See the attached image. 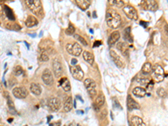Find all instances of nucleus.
<instances>
[{
	"instance_id": "1",
	"label": "nucleus",
	"mask_w": 168,
	"mask_h": 126,
	"mask_svg": "<svg viewBox=\"0 0 168 126\" xmlns=\"http://www.w3.org/2000/svg\"><path fill=\"white\" fill-rule=\"evenodd\" d=\"M106 22L110 28L117 29L121 23V17L115 10L109 9L106 14Z\"/></svg>"
},
{
	"instance_id": "2",
	"label": "nucleus",
	"mask_w": 168,
	"mask_h": 126,
	"mask_svg": "<svg viewBox=\"0 0 168 126\" xmlns=\"http://www.w3.org/2000/svg\"><path fill=\"white\" fill-rule=\"evenodd\" d=\"M26 5L32 11V13L38 15L40 17H43V9L41 2L39 0H25Z\"/></svg>"
},
{
	"instance_id": "3",
	"label": "nucleus",
	"mask_w": 168,
	"mask_h": 126,
	"mask_svg": "<svg viewBox=\"0 0 168 126\" xmlns=\"http://www.w3.org/2000/svg\"><path fill=\"white\" fill-rule=\"evenodd\" d=\"M84 85L87 88V91L88 94L90 95L92 98H93L97 94V85L96 82L91 78H87L84 81Z\"/></svg>"
},
{
	"instance_id": "4",
	"label": "nucleus",
	"mask_w": 168,
	"mask_h": 126,
	"mask_svg": "<svg viewBox=\"0 0 168 126\" xmlns=\"http://www.w3.org/2000/svg\"><path fill=\"white\" fill-rule=\"evenodd\" d=\"M66 51L69 54L72 55L74 56H78L82 54L83 49L82 46L78 43H73V44H67L66 45Z\"/></svg>"
},
{
	"instance_id": "5",
	"label": "nucleus",
	"mask_w": 168,
	"mask_h": 126,
	"mask_svg": "<svg viewBox=\"0 0 168 126\" xmlns=\"http://www.w3.org/2000/svg\"><path fill=\"white\" fill-rule=\"evenodd\" d=\"M164 70L160 65H155L152 67V77L155 82H160L164 79Z\"/></svg>"
},
{
	"instance_id": "6",
	"label": "nucleus",
	"mask_w": 168,
	"mask_h": 126,
	"mask_svg": "<svg viewBox=\"0 0 168 126\" xmlns=\"http://www.w3.org/2000/svg\"><path fill=\"white\" fill-rule=\"evenodd\" d=\"M123 10H124V12L126 14V16L128 17L129 19H130V20H138L137 11L131 5L124 6V8H123Z\"/></svg>"
},
{
	"instance_id": "7",
	"label": "nucleus",
	"mask_w": 168,
	"mask_h": 126,
	"mask_svg": "<svg viewBox=\"0 0 168 126\" xmlns=\"http://www.w3.org/2000/svg\"><path fill=\"white\" fill-rule=\"evenodd\" d=\"M71 73L72 77L78 81H83L84 77V71L82 70V68L79 66H72L70 68Z\"/></svg>"
},
{
	"instance_id": "8",
	"label": "nucleus",
	"mask_w": 168,
	"mask_h": 126,
	"mask_svg": "<svg viewBox=\"0 0 168 126\" xmlns=\"http://www.w3.org/2000/svg\"><path fill=\"white\" fill-rule=\"evenodd\" d=\"M52 67H53L54 74L57 77H60L63 75V67L61 62H60V60L55 58L53 60L52 62Z\"/></svg>"
},
{
	"instance_id": "9",
	"label": "nucleus",
	"mask_w": 168,
	"mask_h": 126,
	"mask_svg": "<svg viewBox=\"0 0 168 126\" xmlns=\"http://www.w3.org/2000/svg\"><path fill=\"white\" fill-rule=\"evenodd\" d=\"M13 95L17 98L23 99L28 96V91L24 87H16L13 89Z\"/></svg>"
},
{
	"instance_id": "10",
	"label": "nucleus",
	"mask_w": 168,
	"mask_h": 126,
	"mask_svg": "<svg viewBox=\"0 0 168 126\" xmlns=\"http://www.w3.org/2000/svg\"><path fill=\"white\" fill-rule=\"evenodd\" d=\"M110 56L113 62L115 63L117 67H119V68H124L125 66V63L124 62V60L121 58L120 56H119L116 52H115L114 50H111L110 51Z\"/></svg>"
},
{
	"instance_id": "11",
	"label": "nucleus",
	"mask_w": 168,
	"mask_h": 126,
	"mask_svg": "<svg viewBox=\"0 0 168 126\" xmlns=\"http://www.w3.org/2000/svg\"><path fill=\"white\" fill-rule=\"evenodd\" d=\"M48 107L53 112H57L61 108V100L58 98H51L48 101Z\"/></svg>"
},
{
	"instance_id": "12",
	"label": "nucleus",
	"mask_w": 168,
	"mask_h": 126,
	"mask_svg": "<svg viewBox=\"0 0 168 126\" xmlns=\"http://www.w3.org/2000/svg\"><path fill=\"white\" fill-rule=\"evenodd\" d=\"M42 81L44 82L45 84H46V85H51V84H53V82H54L53 75H52L51 70L48 69V68L45 69L43 71Z\"/></svg>"
},
{
	"instance_id": "13",
	"label": "nucleus",
	"mask_w": 168,
	"mask_h": 126,
	"mask_svg": "<svg viewBox=\"0 0 168 126\" xmlns=\"http://www.w3.org/2000/svg\"><path fill=\"white\" fill-rule=\"evenodd\" d=\"M144 9L151 10V11H155L158 9V3L155 0H147V1H143L141 3Z\"/></svg>"
},
{
	"instance_id": "14",
	"label": "nucleus",
	"mask_w": 168,
	"mask_h": 126,
	"mask_svg": "<svg viewBox=\"0 0 168 126\" xmlns=\"http://www.w3.org/2000/svg\"><path fill=\"white\" fill-rule=\"evenodd\" d=\"M3 94H4V97L7 100V103H8V106H9V111L12 113H15V107H14V104L12 100V98H10V95L8 92H3Z\"/></svg>"
},
{
	"instance_id": "15",
	"label": "nucleus",
	"mask_w": 168,
	"mask_h": 126,
	"mask_svg": "<svg viewBox=\"0 0 168 126\" xmlns=\"http://www.w3.org/2000/svg\"><path fill=\"white\" fill-rule=\"evenodd\" d=\"M127 107H128L129 110H134V109H140V105L137 104L133 98H131L130 95H129L128 98H127Z\"/></svg>"
},
{
	"instance_id": "16",
	"label": "nucleus",
	"mask_w": 168,
	"mask_h": 126,
	"mask_svg": "<svg viewBox=\"0 0 168 126\" xmlns=\"http://www.w3.org/2000/svg\"><path fill=\"white\" fill-rule=\"evenodd\" d=\"M117 48L120 51V52L125 56L129 55V45L125 42H119L117 45Z\"/></svg>"
},
{
	"instance_id": "17",
	"label": "nucleus",
	"mask_w": 168,
	"mask_h": 126,
	"mask_svg": "<svg viewBox=\"0 0 168 126\" xmlns=\"http://www.w3.org/2000/svg\"><path fill=\"white\" fill-rule=\"evenodd\" d=\"M120 38V34H119V31H114L113 33L111 34L109 38V45H114L115 43H117L118 40Z\"/></svg>"
},
{
	"instance_id": "18",
	"label": "nucleus",
	"mask_w": 168,
	"mask_h": 126,
	"mask_svg": "<svg viewBox=\"0 0 168 126\" xmlns=\"http://www.w3.org/2000/svg\"><path fill=\"white\" fill-rule=\"evenodd\" d=\"M59 84L61 86V87L65 92H69L71 90V84H70L69 80L66 77H62L60 80Z\"/></svg>"
},
{
	"instance_id": "19",
	"label": "nucleus",
	"mask_w": 168,
	"mask_h": 126,
	"mask_svg": "<svg viewBox=\"0 0 168 126\" xmlns=\"http://www.w3.org/2000/svg\"><path fill=\"white\" fill-rule=\"evenodd\" d=\"M133 94L138 98H143L146 94V91L141 87H136L133 89Z\"/></svg>"
},
{
	"instance_id": "20",
	"label": "nucleus",
	"mask_w": 168,
	"mask_h": 126,
	"mask_svg": "<svg viewBox=\"0 0 168 126\" xmlns=\"http://www.w3.org/2000/svg\"><path fill=\"white\" fill-rule=\"evenodd\" d=\"M76 3L82 10H86L91 5V1H89V0H76Z\"/></svg>"
},
{
	"instance_id": "21",
	"label": "nucleus",
	"mask_w": 168,
	"mask_h": 126,
	"mask_svg": "<svg viewBox=\"0 0 168 126\" xmlns=\"http://www.w3.org/2000/svg\"><path fill=\"white\" fill-rule=\"evenodd\" d=\"M25 25L27 27H33V26H35L38 25V20H36L35 17H34L33 15H29L28 16V18L26 19L25 21Z\"/></svg>"
},
{
	"instance_id": "22",
	"label": "nucleus",
	"mask_w": 168,
	"mask_h": 126,
	"mask_svg": "<svg viewBox=\"0 0 168 126\" xmlns=\"http://www.w3.org/2000/svg\"><path fill=\"white\" fill-rule=\"evenodd\" d=\"M104 103H105V98L103 94H100L98 96V98H96V101H95V104H94V107H95V109H98L102 107Z\"/></svg>"
},
{
	"instance_id": "23",
	"label": "nucleus",
	"mask_w": 168,
	"mask_h": 126,
	"mask_svg": "<svg viewBox=\"0 0 168 126\" xmlns=\"http://www.w3.org/2000/svg\"><path fill=\"white\" fill-rule=\"evenodd\" d=\"M72 109V99L71 97L66 98V101L64 103V106H63V110L66 113L70 112Z\"/></svg>"
},
{
	"instance_id": "24",
	"label": "nucleus",
	"mask_w": 168,
	"mask_h": 126,
	"mask_svg": "<svg viewBox=\"0 0 168 126\" xmlns=\"http://www.w3.org/2000/svg\"><path fill=\"white\" fill-rule=\"evenodd\" d=\"M30 92L33 93L36 95V96H39L41 93V87L37 83H31L30 85Z\"/></svg>"
},
{
	"instance_id": "25",
	"label": "nucleus",
	"mask_w": 168,
	"mask_h": 126,
	"mask_svg": "<svg viewBox=\"0 0 168 126\" xmlns=\"http://www.w3.org/2000/svg\"><path fill=\"white\" fill-rule=\"evenodd\" d=\"M83 59L89 64H92L94 62V56L92 54V53L88 52V51H83Z\"/></svg>"
},
{
	"instance_id": "26",
	"label": "nucleus",
	"mask_w": 168,
	"mask_h": 126,
	"mask_svg": "<svg viewBox=\"0 0 168 126\" xmlns=\"http://www.w3.org/2000/svg\"><path fill=\"white\" fill-rule=\"evenodd\" d=\"M131 122L134 126H146L143 119L138 116H134L131 119Z\"/></svg>"
},
{
	"instance_id": "27",
	"label": "nucleus",
	"mask_w": 168,
	"mask_h": 126,
	"mask_svg": "<svg viewBox=\"0 0 168 126\" xmlns=\"http://www.w3.org/2000/svg\"><path fill=\"white\" fill-rule=\"evenodd\" d=\"M3 11H4L6 16L8 17L10 20H14V15L12 9H11L10 8H9L7 5H4L3 6Z\"/></svg>"
},
{
	"instance_id": "28",
	"label": "nucleus",
	"mask_w": 168,
	"mask_h": 126,
	"mask_svg": "<svg viewBox=\"0 0 168 126\" xmlns=\"http://www.w3.org/2000/svg\"><path fill=\"white\" fill-rule=\"evenodd\" d=\"M39 60L40 62H48L49 61V56H48V53L42 50H40V54H39Z\"/></svg>"
},
{
	"instance_id": "29",
	"label": "nucleus",
	"mask_w": 168,
	"mask_h": 126,
	"mask_svg": "<svg viewBox=\"0 0 168 126\" xmlns=\"http://www.w3.org/2000/svg\"><path fill=\"white\" fill-rule=\"evenodd\" d=\"M141 71H142V72H143V73H145V74H148V73H150V72H151L152 71V66H151V64L150 62H145L143 65Z\"/></svg>"
},
{
	"instance_id": "30",
	"label": "nucleus",
	"mask_w": 168,
	"mask_h": 126,
	"mask_svg": "<svg viewBox=\"0 0 168 126\" xmlns=\"http://www.w3.org/2000/svg\"><path fill=\"white\" fill-rule=\"evenodd\" d=\"M124 39L126 41L132 42V37H131V31H130V27H127L124 31Z\"/></svg>"
},
{
	"instance_id": "31",
	"label": "nucleus",
	"mask_w": 168,
	"mask_h": 126,
	"mask_svg": "<svg viewBox=\"0 0 168 126\" xmlns=\"http://www.w3.org/2000/svg\"><path fill=\"white\" fill-rule=\"evenodd\" d=\"M109 3L111 5H114L118 8L124 7V5H125V3L121 1V0H111V1H109Z\"/></svg>"
},
{
	"instance_id": "32",
	"label": "nucleus",
	"mask_w": 168,
	"mask_h": 126,
	"mask_svg": "<svg viewBox=\"0 0 168 126\" xmlns=\"http://www.w3.org/2000/svg\"><path fill=\"white\" fill-rule=\"evenodd\" d=\"M7 28L9 29H14V30H20L21 29V27L18 25L15 24V23H9L7 25Z\"/></svg>"
},
{
	"instance_id": "33",
	"label": "nucleus",
	"mask_w": 168,
	"mask_h": 126,
	"mask_svg": "<svg viewBox=\"0 0 168 126\" xmlns=\"http://www.w3.org/2000/svg\"><path fill=\"white\" fill-rule=\"evenodd\" d=\"M74 33H75V28H74V26L72 24H70L68 28L66 29V34L67 35H72Z\"/></svg>"
},
{
	"instance_id": "34",
	"label": "nucleus",
	"mask_w": 168,
	"mask_h": 126,
	"mask_svg": "<svg viewBox=\"0 0 168 126\" xmlns=\"http://www.w3.org/2000/svg\"><path fill=\"white\" fill-rule=\"evenodd\" d=\"M151 82L150 79H148L146 77H142V78H139L138 79V82H139L141 86H147V84Z\"/></svg>"
},
{
	"instance_id": "35",
	"label": "nucleus",
	"mask_w": 168,
	"mask_h": 126,
	"mask_svg": "<svg viewBox=\"0 0 168 126\" xmlns=\"http://www.w3.org/2000/svg\"><path fill=\"white\" fill-rule=\"evenodd\" d=\"M23 73V68L20 66H16L14 68V74L15 76H20Z\"/></svg>"
},
{
	"instance_id": "36",
	"label": "nucleus",
	"mask_w": 168,
	"mask_h": 126,
	"mask_svg": "<svg viewBox=\"0 0 168 126\" xmlns=\"http://www.w3.org/2000/svg\"><path fill=\"white\" fill-rule=\"evenodd\" d=\"M74 37H75V39L76 40H77L78 41L80 42L81 44H83V45H88V43H87V41H86V40L84 39L83 37H82L81 35H74Z\"/></svg>"
},
{
	"instance_id": "37",
	"label": "nucleus",
	"mask_w": 168,
	"mask_h": 126,
	"mask_svg": "<svg viewBox=\"0 0 168 126\" xmlns=\"http://www.w3.org/2000/svg\"><path fill=\"white\" fill-rule=\"evenodd\" d=\"M157 94L161 98H166V92L164 90L162 87H160V88L157 90Z\"/></svg>"
},
{
	"instance_id": "38",
	"label": "nucleus",
	"mask_w": 168,
	"mask_h": 126,
	"mask_svg": "<svg viewBox=\"0 0 168 126\" xmlns=\"http://www.w3.org/2000/svg\"><path fill=\"white\" fill-rule=\"evenodd\" d=\"M153 87H154V82H153L152 81H151L150 82H149V83L147 84L146 88H147L148 90H151V89L153 88Z\"/></svg>"
},
{
	"instance_id": "39",
	"label": "nucleus",
	"mask_w": 168,
	"mask_h": 126,
	"mask_svg": "<svg viewBox=\"0 0 168 126\" xmlns=\"http://www.w3.org/2000/svg\"><path fill=\"white\" fill-rule=\"evenodd\" d=\"M164 31H165L166 35L168 36V24H166L165 26H164Z\"/></svg>"
},
{
	"instance_id": "40",
	"label": "nucleus",
	"mask_w": 168,
	"mask_h": 126,
	"mask_svg": "<svg viewBox=\"0 0 168 126\" xmlns=\"http://www.w3.org/2000/svg\"><path fill=\"white\" fill-rule=\"evenodd\" d=\"M101 45V41H99V40H97V41H95V43H94V45H93V47H96V46H99V45Z\"/></svg>"
},
{
	"instance_id": "41",
	"label": "nucleus",
	"mask_w": 168,
	"mask_h": 126,
	"mask_svg": "<svg viewBox=\"0 0 168 126\" xmlns=\"http://www.w3.org/2000/svg\"><path fill=\"white\" fill-rule=\"evenodd\" d=\"M77 61L76 59H72V64L75 65V64H77Z\"/></svg>"
},
{
	"instance_id": "42",
	"label": "nucleus",
	"mask_w": 168,
	"mask_h": 126,
	"mask_svg": "<svg viewBox=\"0 0 168 126\" xmlns=\"http://www.w3.org/2000/svg\"><path fill=\"white\" fill-rule=\"evenodd\" d=\"M1 92H2V84L0 83V93H1Z\"/></svg>"
},
{
	"instance_id": "43",
	"label": "nucleus",
	"mask_w": 168,
	"mask_h": 126,
	"mask_svg": "<svg viewBox=\"0 0 168 126\" xmlns=\"http://www.w3.org/2000/svg\"><path fill=\"white\" fill-rule=\"evenodd\" d=\"M55 126H59V125H60V123H59L58 124H55ZM51 126H54V124H51Z\"/></svg>"
},
{
	"instance_id": "44",
	"label": "nucleus",
	"mask_w": 168,
	"mask_h": 126,
	"mask_svg": "<svg viewBox=\"0 0 168 126\" xmlns=\"http://www.w3.org/2000/svg\"><path fill=\"white\" fill-rule=\"evenodd\" d=\"M77 113H83V112H82V111H78Z\"/></svg>"
},
{
	"instance_id": "45",
	"label": "nucleus",
	"mask_w": 168,
	"mask_h": 126,
	"mask_svg": "<svg viewBox=\"0 0 168 126\" xmlns=\"http://www.w3.org/2000/svg\"><path fill=\"white\" fill-rule=\"evenodd\" d=\"M78 126H80V125H78Z\"/></svg>"
}]
</instances>
